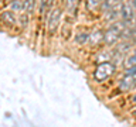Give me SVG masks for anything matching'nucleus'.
Returning a JSON list of instances; mask_svg holds the SVG:
<instances>
[{
    "label": "nucleus",
    "instance_id": "obj_1",
    "mask_svg": "<svg viewBox=\"0 0 136 127\" xmlns=\"http://www.w3.org/2000/svg\"><path fill=\"white\" fill-rule=\"evenodd\" d=\"M115 71V67L111 64H101L95 71V79L97 81H105L111 76V73Z\"/></svg>",
    "mask_w": 136,
    "mask_h": 127
},
{
    "label": "nucleus",
    "instance_id": "obj_2",
    "mask_svg": "<svg viewBox=\"0 0 136 127\" xmlns=\"http://www.w3.org/2000/svg\"><path fill=\"white\" fill-rule=\"evenodd\" d=\"M60 14H61V11L58 9H54L51 11V14H50V18H48V30H50V33H55V30H57L58 23H60Z\"/></svg>",
    "mask_w": 136,
    "mask_h": 127
},
{
    "label": "nucleus",
    "instance_id": "obj_3",
    "mask_svg": "<svg viewBox=\"0 0 136 127\" xmlns=\"http://www.w3.org/2000/svg\"><path fill=\"white\" fill-rule=\"evenodd\" d=\"M121 24H116L115 27H112V28H109L108 30V33L105 34V41L108 42V44H113V42L116 41V40L121 37V28L118 30V27Z\"/></svg>",
    "mask_w": 136,
    "mask_h": 127
},
{
    "label": "nucleus",
    "instance_id": "obj_4",
    "mask_svg": "<svg viewBox=\"0 0 136 127\" xmlns=\"http://www.w3.org/2000/svg\"><path fill=\"white\" fill-rule=\"evenodd\" d=\"M130 6H132V4H126V6L122 9V17H123V20H130V18H132L133 10L130 9Z\"/></svg>",
    "mask_w": 136,
    "mask_h": 127
},
{
    "label": "nucleus",
    "instance_id": "obj_5",
    "mask_svg": "<svg viewBox=\"0 0 136 127\" xmlns=\"http://www.w3.org/2000/svg\"><path fill=\"white\" fill-rule=\"evenodd\" d=\"M2 20L4 21V23H7V24H14V16L12 14V11H4L3 14H2Z\"/></svg>",
    "mask_w": 136,
    "mask_h": 127
},
{
    "label": "nucleus",
    "instance_id": "obj_6",
    "mask_svg": "<svg viewBox=\"0 0 136 127\" xmlns=\"http://www.w3.org/2000/svg\"><path fill=\"white\" fill-rule=\"evenodd\" d=\"M88 38H89V34H85V33H81L77 35L75 41L78 42V44H85V42L88 41Z\"/></svg>",
    "mask_w": 136,
    "mask_h": 127
},
{
    "label": "nucleus",
    "instance_id": "obj_7",
    "mask_svg": "<svg viewBox=\"0 0 136 127\" xmlns=\"http://www.w3.org/2000/svg\"><path fill=\"white\" fill-rule=\"evenodd\" d=\"M133 65H136V52H135V54H133L130 58H128V61H126V67H128V68L133 67Z\"/></svg>",
    "mask_w": 136,
    "mask_h": 127
},
{
    "label": "nucleus",
    "instance_id": "obj_8",
    "mask_svg": "<svg viewBox=\"0 0 136 127\" xmlns=\"http://www.w3.org/2000/svg\"><path fill=\"white\" fill-rule=\"evenodd\" d=\"M126 75H128V76H135V75H136V65L130 67L129 69L126 71Z\"/></svg>",
    "mask_w": 136,
    "mask_h": 127
},
{
    "label": "nucleus",
    "instance_id": "obj_9",
    "mask_svg": "<svg viewBox=\"0 0 136 127\" xmlns=\"http://www.w3.org/2000/svg\"><path fill=\"white\" fill-rule=\"evenodd\" d=\"M132 6H133V7H136V0H133V2H132Z\"/></svg>",
    "mask_w": 136,
    "mask_h": 127
},
{
    "label": "nucleus",
    "instance_id": "obj_10",
    "mask_svg": "<svg viewBox=\"0 0 136 127\" xmlns=\"http://www.w3.org/2000/svg\"><path fill=\"white\" fill-rule=\"evenodd\" d=\"M133 115H135V116H136V110H135V112H133Z\"/></svg>",
    "mask_w": 136,
    "mask_h": 127
},
{
    "label": "nucleus",
    "instance_id": "obj_11",
    "mask_svg": "<svg viewBox=\"0 0 136 127\" xmlns=\"http://www.w3.org/2000/svg\"><path fill=\"white\" fill-rule=\"evenodd\" d=\"M47 2H48V0H47Z\"/></svg>",
    "mask_w": 136,
    "mask_h": 127
}]
</instances>
